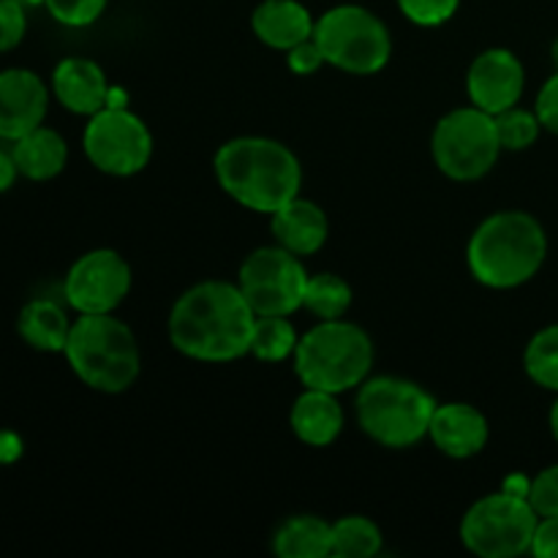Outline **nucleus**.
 Here are the masks:
<instances>
[{
    "mask_svg": "<svg viewBox=\"0 0 558 558\" xmlns=\"http://www.w3.org/2000/svg\"><path fill=\"white\" fill-rule=\"evenodd\" d=\"M256 314L238 281L207 278L174 300L167 319L174 352L194 363H234L251 354Z\"/></svg>",
    "mask_w": 558,
    "mask_h": 558,
    "instance_id": "1",
    "label": "nucleus"
},
{
    "mask_svg": "<svg viewBox=\"0 0 558 558\" xmlns=\"http://www.w3.org/2000/svg\"><path fill=\"white\" fill-rule=\"evenodd\" d=\"M213 174L229 199L272 216L303 189V163L294 150L270 136H234L213 156Z\"/></svg>",
    "mask_w": 558,
    "mask_h": 558,
    "instance_id": "2",
    "label": "nucleus"
},
{
    "mask_svg": "<svg viewBox=\"0 0 558 558\" xmlns=\"http://www.w3.org/2000/svg\"><path fill=\"white\" fill-rule=\"evenodd\" d=\"M548 259V232L526 210H499L477 223L466 243L469 272L485 289H518Z\"/></svg>",
    "mask_w": 558,
    "mask_h": 558,
    "instance_id": "3",
    "label": "nucleus"
},
{
    "mask_svg": "<svg viewBox=\"0 0 558 558\" xmlns=\"http://www.w3.org/2000/svg\"><path fill=\"white\" fill-rule=\"evenodd\" d=\"M63 357L76 379L104 396H120L142 374L134 330L114 314H76Z\"/></svg>",
    "mask_w": 558,
    "mask_h": 558,
    "instance_id": "4",
    "label": "nucleus"
},
{
    "mask_svg": "<svg viewBox=\"0 0 558 558\" xmlns=\"http://www.w3.org/2000/svg\"><path fill=\"white\" fill-rule=\"evenodd\" d=\"M374 360L368 330L349 319H322L300 336L292 368L303 387L341 396L368 379Z\"/></svg>",
    "mask_w": 558,
    "mask_h": 558,
    "instance_id": "5",
    "label": "nucleus"
},
{
    "mask_svg": "<svg viewBox=\"0 0 558 558\" xmlns=\"http://www.w3.org/2000/svg\"><path fill=\"white\" fill-rule=\"evenodd\" d=\"M436 401L423 385L403 376H368L357 387L354 417L374 445L409 450L428 439Z\"/></svg>",
    "mask_w": 558,
    "mask_h": 558,
    "instance_id": "6",
    "label": "nucleus"
},
{
    "mask_svg": "<svg viewBox=\"0 0 558 558\" xmlns=\"http://www.w3.org/2000/svg\"><path fill=\"white\" fill-rule=\"evenodd\" d=\"M314 41L325 63L354 76L379 74L392 58V36L379 14L357 3L327 9L316 20Z\"/></svg>",
    "mask_w": 558,
    "mask_h": 558,
    "instance_id": "7",
    "label": "nucleus"
},
{
    "mask_svg": "<svg viewBox=\"0 0 558 558\" xmlns=\"http://www.w3.org/2000/svg\"><path fill=\"white\" fill-rule=\"evenodd\" d=\"M494 114L477 107H458L436 123L430 134V156L439 172L456 183L483 180L501 156Z\"/></svg>",
    "mask_w": 558,
    "mask_h": 558,
    "instance_id": "8",
    "label": "nucleus"
},
{
    "mask_svg": "<svg viewBox=\"0 0 558 558\" xmlns=\"http://www.w3.org/2000/svg\"><path fill=\"white\" fill-rule=\"evenodd\" d=\"M537 523L539 515L529 499L505 494L499 488L463 512L458 537L469 554L480 558H515L532 554Z\"/></svg>",
    "mask_w": 558,
    "mask_h": 558,
    "instance_id": "9",
    "label": "nucleus"
},
{
    "mask_svg": "<svg viewBox=\"0 0 558 558\" xmlns=\"http://www.w3.org/2000/svg\"><path fill=\"white\" fill-rule=\"evenodd\" d=\"M308 278L303 256L272 243L240 262L238 287L256 316H292L303 308Z\"/></svg>",
    "mask_w": 558,
    "mask_h": 558,
    "instance_id": "10",
    "label": "nucleus"
},
{
    "mask_svg": "<svg viewBox=\"0 0 558 558\" xmlns=\"http://www.w3.org/2000/svg\"><path fill=\"white\" fill-rule=\"evenodd\" d=\"M153 134L129 107H104L90 114L82 131L87 161L109 178H134L150 163Z\"/></svg>",
    "mask_w": 558,
    "mask_h": 558,
    "instance_id": "11",
    "label": "nucleus"
},
{
    "mask_svg": "<svg viewBox=\"0 0 558 558\" xmlns=\"http://www.w3.org/2000/svg\"><path fill=\"white\" fill-rule=\"evenodd\" d=\"M134 272L114 248L85 251L69 267L63 298L74 314H114L131 294Z\"/></svg>",
    "mask_w": 558,
    "mask_h": 558,
    "instance_id": "12",
    "label": "nucleus"
},
{
    "mask_svg": "<svg viewBox=\"0 0 558 558\" xmlns=\"http://www.w3.org/2000/svg\"><path fill=\"white\" fill-rule=\"evenodd\" d=\"M526 90V69L512 49L490 47L472 60L466 71L469 104L488 114L521 104Z\"/></svg>",
    "mask_w": 558,
    "mask_h": 558,
    "instance_id": "13",
    "label": "nucleus"
},
{
    "mask_svg": "<svg viewBox=\"0 0 558 558\" xmlns=\"http://www.w3.org/2000/svg\"><path fill=\"white\" fill-rule=\"evenodd\" d=\"M49 101L52 90L36 71L20 65L0 71V140L11 145L44 125Z\"/></svg>",
    "mask_w": 558,
    "mask_h": 558,
    "instance_id": "14",
    "label": "nucleus"
},
{
    "mask_svg": "<svg viewBox=\"0 0 558 558\" xmlns=\"http://www.w3.org/2000/svg\"><path fill=\"white\" fill-rule=\"evenodd\" d=\"M49 90H52L54 101L69 109L71 114L90 118L107 107L112 85H109L101 63H96L93 58H82V54H69L52 69Z\"/></svg>",
    "mask_w": 558,
    "mask_h": 558,
    "instance_id": "15",
    "label": "nucleus"
},
{
    "mask_svg": "<svg viewBox=\"0 0 558 558\" xmlns=\"http://www.w3.org/2000/svg\"><path fill=\"white\" fill-rule=\"evenodd\" d=\"M428 439L445 458L469 461V458H477L488 447V417L466 401L439 403L434 420H430Z\"/></svg>",
    "mask_w": 558,
    "mask_h": 558,
    "instance_id": "16",
    "label": "nucleus"
},
{
    "mask_svg": "<svg viewBox=\"0 0 558 558\" xmlns=\"http://www.w3.org/2000/svg\"><path fill=\"white\" fill-rule=\"evenodd\" d=\"M270 232L281 248L305 259V256H314L325 248L327 238H330V218L314 199H305L303 194H298L281 210L272 213Z\"/></svg>",
    "mask_w": 558,
    "mask_h": 558,
    "instance_id": "17",
    "label": "nucleus"
},
{
    "mask_svg": "<svg viewBox=\"0 0 558 558\" xmlns=\"http://www.w3.org/2000/svg\"><path fill=\"white\" fill-rule=\"evenodd\" d=\"M316 20L300 0H262L251 11V33L265 47L287 54L298 44L314 38Z\"/></svg>",
    "mask_w": 558,
    "mask_h": 558,
    "instance_id": "18",
    "label": "nucleus"
},
{
    "mask_svg": "<svg viewBox=\"0 0 558 558\" xmlns=\"http://www.w3.org/2000/svg\"><path fill=\"white\" fill-rule=\"evenodd\" d=\"M289 428L303 445L330 447L347 428V414L336 392L303 387L289 412Z\"/></svg>",
    "mask_w": 558,
    "mask_h": 558,
    "instance_id": "19",
    "label": "nucleus"
},
{
    "mask_svg": "<svg viewBox=\"0 0 558 558\" xmlns=\"http://www.w3.org/2000/svg\"><path fill=\"white\" fill-rule=\"evenodd\" d=\"M11 153H14L20 174L31 183L54 180L69 163V142L63 140L60 131L49 129V125H38L16 142H11Z\"/></svg>",
    "mask_w": 558,
    "mask_h": 558,
    "instance_id": "20",
    "label": "nucleus"
},
{
    "mask_svg": "<svg viewBox=\"0 0 558 558\" xmlns=\"http://www.w3.org/2000/svg\"><path fill=\"white\" fill-rule=\"evenodd\" d=\"M74 319L69 311L49 298L27 300L16 316V332L31 349L44 354H63Z\"/></svg>",
    "mask_w": 558,
    "mask_h": 558,
    "instance_id": "21",
    "label": "nucleus"
},
{
    "mask_svg": "<svg viewBox=\"0 0 558 558\" xmlns=\"http://www.w3.org/2000/svg\"><path fill=\"white\" fill-rule=\"evenodd\" d=\"M272 554L281 558L332 556V521L319 515H289L272 534Z\"/></svg>",
    "mask_w": 558,
    "mask_h": 558,
    "instance_id": "22",
    "label": "nucleus"
},
{
    "mask_svg": "<svg viewBox=\"0 0 558 558\" xmlns=\"http://www.w3.org/2000/svg\"><path fill=\"white\" fill-rule=\"evenodd\" d=\"M300 332L289 316H256L251 336V357L259 363H283L298 352Z\"/></svg>",
    "mask_w": 558,
    "mask_h": 558,
    "instance_id": "23",
    "label": "nucleus"
},
{
    "mask_svg": "<svg viewBox=\"0 0 558 558\" xmlns=\"http://www.w3.org/2000/svg\"><path fill=\"white\" fill-rule=\"evenodd\" d=\"M385 548V534L371 518L343 515L332 521V556L374 558Z\"/></svg>",
    "mask_w": 558,
    "mask_h": 558,
    "instance_id": "24",
    "label": "nucleus"
},
{
    "mask_svg": "<svg viewBox=\"0 0 558 558\" xmlns=\"http://www.w3.org/2000/svg\"><path fill=\"white\" fill-rule=\"evenodd\" d=\"M352 300L354 292L347 278H341L338 272H316V276L308 278V287H305L303 308L319 322L343 319L352 308Z\"/></svg>",
    "mask_w": 558,
    "mask_h": 558,
    "instance_id": "25",
    "label": "nucleus"
},
{
    "mask_svg": "<svg viewBox=\"0 0 558 558\" xmlns=\"http://www.w3.org/2000/svg\"><path fill=\"white\" fill-rule=\"evenodd\" d=\"M523 368L534 385L558 392V325L534 332L523 352Z\"/></svg>",
    "mask_w": 558,
    "mask_h": 558,
    "instance_id": "26",
    "label": "nucleus"
},
{
    "mask_svg": "<svg viewBox=\"0 0 558 558\" xmlns=\"http://www.w3.org/2000/svg\"><path fill=\"white\" fill-rule=\"evenodd\" d=\"M494 118L496 131H499L501 150L507 153L529 150L539 140V134H543V123H539L537 112L534 109H523L521 104L494 114Z\"/></svg>",
    "mask_w": 558,
    "mask_h": 558,
    "instance_id": "27",
    "label": "nucleus"
},
{
    "mask_svg": "<svg viewBox=\"0 0 558 558\" xmlns=\"http://www.w3.org/2000/svg\"><path fill=\"white\" fill-rule=\"evenodd\" d=\"M398 11L417 27H441L461 9V0H396Z\"/></svg>",
    "mask_w": 558,
    "mask_h": 558,
    "instance_id": "28",
    "label": "nucleus"
},
{
    "mask_svg": "<svg viewBox=\"0 0 558 558\" xmlns=\"http://www.w3.org/2000/svg\"><path fill=\"white\" fill-rule=\"evenodd\" d=\"M54 22L65 27H87L101 20L109 0H44Z\"/></svg>",
    "mask_w": 558,
    "mask_h": 558,
    "instance_id": "29",
    "label": "nucleus"
},
{
    "mask_svg": "<svg viewBox=\"0 0 558 558\" xmlns=\"http://www.w3.org/2000/svg\"><path fill=\"white\" fill-rule=\"evenodd\" d=\"M529 505L539 518L558 515V463L534 474L532 488H529Z\"/></svg>",
    "mask_w": 558,
    "mask_h": 558,
    "instance_id": "30",
    "label": "nucleus"
},
{
    "mask_svg": "<svg viewBox=\"0 0 558 558\" xmlns=\"http://www.w3.org/2000/svg\"><path fill=\"white\" fill-rule=\"evenodd\" d=\"M27 36V11L20 0H0V54L20 47Z\"/></svg>",
    "mask_w": 558,
    "mask_h": 558,
    "instance_id": "31",
    "label": "nucleus"
},
{
    "mask_svg": "<svg viewBox=\"0 0 558 558\" xmlns=\"http://www.w3.org/2000/svg\"><path fill=\"white\" fill-rule=\"evenodd\" d=\"M287 65L292 74L308 76V74H316V71L325 65V54H322L319 44H316L314 38H308V41H303V44H298V47L289 49Z\"/></svg>",
    "mask_w": 558,
    "mask_h": 558,
    "instance_id": "32",
    "label": "nucleus"
},
{
    "mask_svg": "<svg viewBox=\"0 0 558 558\" xmlns=\"http://www.w3.org/2000/svg\"><path fill=\"white\" fill-rule=\"evenodd\" d=\"M534 112H537L543 131L558 136V71L539 87L537 101H534Z\"/></svg>",
    "mask_w": 558,
    "mask_h": 558,
    "instance_id": "33",
    "label": "nucleus"
},
{
    "mask_svg": "<svg viewBox=\"0 0 558 558\" xmlns=\"http://www.w3.org/2000/svg\"><path fill=\"white\" fill-rule=\"evenodd\" d=\"M532 556L558 558V515L539 518L537 532L532 539Z\"/></svg>",
    "mask_w": 558,
    "mask_h": 558,
    "instance_id": "34",
    "label": "nucleus"
},
{
    "mask_svg": "<svg viewBox=\"0 0 558 558\" xmlns=\"http://www.w3.org/2000/svg\"><path fill=\"white\" fill-rule=\"evenodd\" d=\"M22 456H25V441H22V436L9 428L0 430V466H11Z\"/></svg>",
    "mask_w": 558,
    "mask_h": 558,
    "instance_id": "35",
    "label": "nucleus"
},
{
    "mask_svg": "<svg viewBox=\"0 0 558 558\" xmlns=\"http://www.w3.org/2000/svg\"><path fill=\"white\" fill-rule=\"evenodd\" d=\"M16 178H22V174L14 161V153H11V147H0V194H9Z\"/></svg>",
    "mask_w": 558,
    "mask_h": 558,
    "instance_id": "36",
    "label": "nucleus"
},
{
    "mask_svg": "<svg viewBox=\"0 0 558 558\" xmlns=\"http://www.w3.org/2000/svg\"><path fill=\"white\" fill-rule=\"evenodd\" d=\"M529 488H532V477L526 474L515 472V474H507L505 483H501V490L512 496H521V499H529Z\"/></svg>",
    "mask_w": 558,
    "mask_h": 558,
    "instance_id": "37",
    "label": "nucleus"
},
{
    "mask_svg": "<svg viewBox=\"0 0 558 558\" xmlns=\"http://www.w3.org/2000/svg\"><path fill=\"white\" fill-rule=\"evenodd\" d=\"M548 423H550V434H554V439L558 441V401L554 403V409H550Z\"/></svg>",
    "mask_w": 558,
    "mask_h": 558,
    "instance_id": "38",
    "label": "nucleus"
},
{
    "mask_svg": "<svg viewBox=\"0 0 558 558\" xmlns=\"http://www.w3.org/2000/svg\"><path fill=\"white\" fill-rule=\"evenodd\" d=\"M550 58H554V65H556V71H558V38L554 41V47H550Z\"/></svg>",
    "mask_w": 558,
    "mask_h": 558,
    "instance_id": "39",
    "label": "nucleus"
}]
</instances>
